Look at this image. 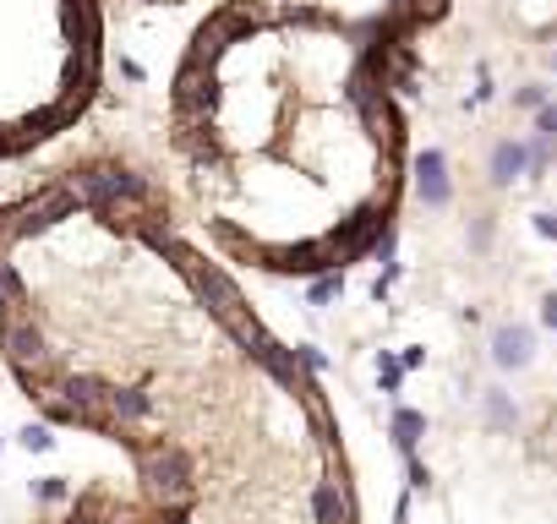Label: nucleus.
I'll return each instance as SVG.
<instances>
[{"label": "nucleus", "mask_w": 557, "mask_h": 524, "mask_svg": "<svg viewBox=\"0 0 557 524\" xmlns=\"http://www.w3.org/2000/svg\"><path fill=\"white\" fill-rule=\"evenodd\" d=\"M98 88V0H0V158L66 131Z\"/></svg>", "instance_id": "f257e3e1"}, {"label": "nucleus", "mask_w": 557, "mask_h": 524, "mask_svg": "<svg viewBox=\"0 0 557 524\" xmlns=\"http://www.w3.org/2000/svg\"><path fill=\"white\" fill-rule=\"evenodd\" d=\"M415 196L426 208H448L453 181H448V153L443 148H421L415 153Z\"/></svg>", "instance_id": "f03ea898"}, {"label": "nucleus", "mask_w": 557, "mask_h": 524, "mask_svg": "<svg viewBox=\"0 0 557 524\" xmlns=\"http://www.w3.org/2000/svg\"><path fill=\"white\" fill-rule=\"evenodd\" d=\"M530 355H536V328H524V322H498L491 328V366L519 372V366H530Z\"/></svg>", "instance_id": "7ed1b4c3"}, {"label": "nucleus", "mask_w": 557, "mask_h": 524, "mask_svg": "<svg viewBox=\"0 0 557 524\" xmlns=\"http://www.w3.org/2000/svg\"><path fill=\"white\" fill-rule=\"evenodd\" d=\"M491 186H514L519 175H524V143H514V137H503V143H491Z\"/></svg>", "instance_id": "20e7f679"}, {"label": "nucleus", "mask_w": 557, "mask_h": 524, "mask_svg": "<svg viewBox=\"0 0 557 524\" xmlns=\"http://www.w3.org/2000/svg\"><path fill=\"white\" fill-rule=\"evenodd\" d=\"M481 415H486L491 432H514V426H519V405L508 399L503 388H486V393H481Z\"/></svg>", "instance_id": "39448f33"}, {"label": "nucleus", "mask_w": 557, "mask_h": 524, "mask_svg": "<svg viewBox=\"0 0 557 524\" xmlns=\"http://www.w3.org/2000/svg\"><path fill=\"white\" fill-rule=\"evenodd\" d=\"M421 432H426V415H421V410H393V448H399L405 458L415 453Z\"/></svg>", "instance_id": "423d86ee"}, {"label": "nucleus", "mask_w": 557, "mask_h": 524, "mask_svg": "<svg viewBox=\"0 0 557 524\" xmlns=\"http://www.w3.org/2000/svg\"><path fill=\"white\" fill-rule=\"evenodd\" d=\"M339 289H344V274H322V279H312L306 301L312 306H328V301H339Z\"/></svg>", "instance_id": "0eeeda50"}, {"label": "nucleus", "mask_w": 557, "mask_h": 524, "mask_svg": "<svg viewBox=\"0 0 557 524\" xmlns=\"http://www.w3.org/2000/svg\"><path fill=\"white\" fill-rule=\"evenodd\" d=\"M399 17H415V22H432V17H443V0H405V6H393Z\"/></svg>", "instance_id": "6e6552de"}, {"label": "nucleus", "mask_w": 557, "mask_h": 524, "mask_svg": "<svg viewBox=\"0 0 557 524\" xmlns=\"http://www.w3.org/2000/svg\"><path fill=\"white\" fill-rule=\"evenodd\" d=\"M536 137H541V143H557V104H552V98L536 110Z\"/></svg>", "instance_id": "1a4fd4ad"}, {"label": "nucleus", "mask_w": 557, "mask_h": 524, "mask_svg": "<svg viewBox=\"0 0 557 524\" xmlns=\"http://www.w3.org/2000/svg\"><path fill=\"white\" fill-rule=\"evenodd\" d=\"M514 104H519V110H530V115H536V110L546 104V88H541V82H524V88L514 93Z\"/></svg>", "instance_id": "9d476101"}, {"label": "nucleus", "mask_w": 557, "mask_h": 524, "mask_svg": "<svg viewBox=\"0 0 557 524\" xmlns=\"http://www.w3.org/2000/svg\"><path fill=\"white\" fill-rule=\"evenodd\" d=\"M410 486H415V491H426V486H432V470H426L415 453H410Z\"/></svg>", "instance_id": "9b49d317"}, {"label": "nucleus", "mask_w": 557, "mask_h": 524, "mask_svg": "<svg viewBox=\"0 0 557 524\" xmlns=\"http://www.w3.org/2000/svg\"><path fill=\"white\" fill-rule=\"evenodd\" d=\"M486 241H491V219H476V229H470V246H476V251H486Z\"/></svg>", "instance_id": "f8f14e48"}, {"label": "nucleus", "mask_w": 557, "mask_h": 524, "mask_svg": "<svg viewBox=\"0 0 557 524\" xmlns=\"http://www.w3.org/2000/svg\"><path fill=\"white\" fill-rule=\"evenodd\" d=\"M541 322L557 334V295H541Z\"/></svg>", "instance_id": "ddd939ff"}, {"label": "nucleus", "mask_w": 557, "mask_h": 524, "mask_svg": "<svg viewBox=\"0 0 557 524\" xmlns=\"http://www.w3.org/2000/svg\"><path fill=\"white\" fill-rule=\"evenodd\" d=\"M536 229H541L546 241H557V213H536Z\"/></svg>", "instance_id": "4468645a"}]
</instances>
